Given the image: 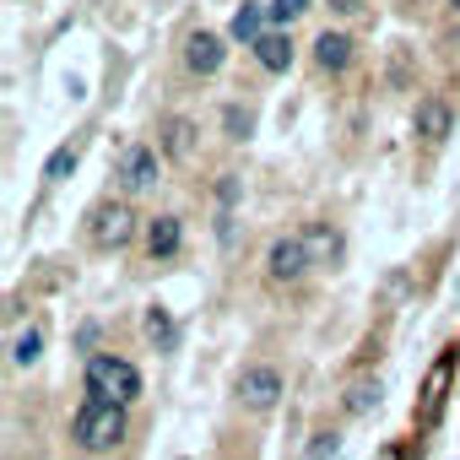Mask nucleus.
<instances>
[{
	"label": "nucleus",
	"mask_w": 460,
	"mask_h": 460,
	"mask_svg": "<svg viewBox=\"0 0 460 460\" xmlns=\"http://www.w3.org/2000/svg\"><path fill=\"white\" fill-rule=\"evenodd\" d=\"M87 395H93V401H114V406L136 401V395H141L136 363H125V358H114V352L87 358Z\"/></svg>",
	"instance_id": "1"
},
{
	"label": "nucleus",
	"mask_w": 460,
	"mask_h": 460,
	"mask_svg": "<svg viewBox=\"0 0 460 460\" xmlns=\"http://www.w3.org/2000/svg\"><path fill=\"white\" fill-rule=\"evenodd\" d=\"M119 438H125V406H114V401H87V406L76 411V444H82V449L103 455V449H114Z\"/></svg>",
	"instance_id": "2"
},
{
	"label": "nucleus",
	"mask_w": 460,
	"mask_h": 460,
	"mask_svg": "<svg viewBox=\"0 0 460 460\" xmlns=\"http://www.w3.org/2000/svg\"><path fill=\"white\" fill-rule=\"evenodd\" d=\"M87 222H93L87 234H93V244H98V250H125V244L136 239V211H130L125 200H103Z\"/></svg>",
	"instance_id": "3"
},
{
	"label": "nucleus",
	"mask_w": 460,
	"mask_h": 460,
	"mask_svg": "<svg viewBox=\"0 0 460 460\" xmlns=\"http://www.w3.org/2000/svg\"><path fill=\"white\" fill-rule=\"evenodd\" d=\"M455 358H460V347H444V352L433 358V368H428V379H422V422H438L444 395H449V379H455Z\"/></svg>",
	"instance_id": "4"
},
{
	"label": "nucleus",
	"mask_w": 460,
	"mask_h": 460,
	"mask_svg": "<svg viewBox=\"0 0 460 460\" xmlns=\"http://www.w3.org/2000/svg\"><path fill=\"white\" fill-rule=\"evenodd\" d=\"M309 266H314V261H309L304 239H277V244H271V255H266V271H271V282H298Z\"/></svg>",
	"instance_id": "5"
},
{
	"label": "nucleus",
	"mask_w": 460,
	"mask_h": 460,
	"mask_svg": "<svg viewBox=\"0 0 460 460\" xmlns=\"http://www.w3.org/2000/svg\"><path fill=\"white\" fill-rule=\"evenodd\" d=\"M222 60H227V44H222V33H190V39H184V66H190L195 76H211V71H222Z\"/></svg>",
	"instance_id": "6"
},
{
	"label": "nucleus",
	"mask_w": 460,
	"mask_h": 460,
	"mask_svg": "<svg viewBox=\"0 0 460 460\" xmlns=\"http://www.w3.org/2000/svg\"><path fill=\"white\" fill-rule=\"evenodd\" d=\"M277 395H282V374L277 368H244L239 374V401L244 406L266 411V406H277Z\"/></svg>",
	"instance_id": "7"
},
{
	"label": "nucleus",
	"mask_w": 460,
	"mask_h": 460,
	"mask_svg": "<svg viewBox=\"0 0 460 460\" xmlns=\"http://www.w3.org/2000/svg\"><path fill=\"white\" fill-rule=\"evenodd\" d=\"M119 179H125V190H130V195L152 190V184H157V152H152V146H130V152H125V163H119Z\"/></svg>",
	"instance_id": "8"
},
{
	"label": "nucleus",
	"mask_w": 460,
	"mask_h": 460,
	"mask_svg": "<svg viewBox=\"0 0 460 460\" xmlns=\"http://www.w3.org/2000/svg\"><path fill=\"white\" fill-rule=\"evenodd\" d=\"M179 244H184V222L179 217H152L146 222V250H152V261L179 255Z\"/></svg>",
	"instance_id": "9"
},
{
	"label": "nucleus",
	"mask_w": 460,
	"mask_h": 460,
	"mask_svg": "<svg viewBox=\"0 0 460 460\" xmlns=\"http://www.w3.org/2000/svg\"><path fill=\"white\" fill-rule=\"evenodd\" d=\"M449 130H455L449 103H444V98H422V103H417V136H422V141H444Z\"/></svg>",
	"instance_id": "10"
},
{
	"label": "nucleus",
	"mask_w": 460,
	"mask_h": 460,
	"mask_svg": "<svg viewBox=\"0 0 460 460\" xmlns=\"http://www.w3.org/2000/svg\"><path fill=\"white\" fill-rule=\"evenodd\" d=\"M195 136H200V130H195V119L173 114V119L163 125V152H168L173 163H190V157H195Z\"/></svg>",
	"instance_id": "11"
},
{
	"label": "nucleus",
	"mask_w": 460,
	"mask_h": 460,
	"mask_svg": "<svg viewBox=\"0 0 460 460\" xmlns=\"http://www.w3.org/2000/svg\"><path fill=\"white\" fill-rule=\"evenodd\" d=\"M266 17H271L266 6L244 0V6L234 12V22H227V39H239V44H261V39H266V33H261V28H266Z\"/></svg>",
	"instance_id": "12"
},
{
	"label": "nucleus",
	"mask_w": 460,
	"mask_h": 460,
	"mask_svg": "<svg viewBox=\"0 0 460 460\" xmlns=\"http://www.w3.org/2000/svg\"><path fill=\"white\" fill-rule=\"evenodd\" d=\"M314 60H320L325 71H347V66H352V39H347V33H320V39H314Z\"/></svg>",
	"instance_id": "13"
},
{
	"label": "nucleus",
	"mask_w": 460,
	"mask_h": 460,
	"mask_svg": "<svg viewBox=\"0 0 460 460\" xmlns=\"http://www.w3.org/2000/svg\"><path fill=\"white\" fill-rule=\"evenodd\" d=\"M255 60H261L266 71H288V66H293V39H288V33H266V39L255 44Z\"/></svg>",
	"instance_id": "14"
},
{
	"label": "nucleus",
	"mask_w": 460,
	"mask_h": 460,
	"mask_svg": "<svg viewBox=\"0 0 460 460\" xmlns=\"http://www.w3.org/2000/svg\"><path fill=\"white\" fill-rule=\"evenodd\" d=\"M304 250H309V261H314V266H331V261L341 255V239L320 222V227H309V234H304Z\"/></svg>",
	"instance_id": "15"
},
{
	"label": "nucleus",
	"mask_w": 460,
	"mask_h": 460,
	"mask_svg": "<svg viewBox=\"0 0 460 460\" xmlns=\"http://www.w3.org/2000/svg\"><path fill=\"white\" fill-rule=\"evenodd\" d=\"M146 336H152L157 347H173V336H179V331H173V320H168V309H157V304L146 309Z\"/></svg>",
	"instance_id": "16"
},
{
	"label": "nucleus",
	"mask_w": 460,
	"mask_h": 460,
	"mask_svg": "<svg viewBox=\"0 0 460 460\" xmlns=\"http://www.w3.org/2000/svg\"><path fill=\"white\" fill-rule=\"evenodd\" d=\"M374 406H379V385H368V379H363V385H352V390H347V411H352V417H363V411H374Z\"/></svg>",
	"instance_id": "17"
},
{
	"label": "nucleus",
	"mask_w": 460,
	"mask_h": 460,
	"mask_svg": "<svg viewBox=\"0 0 460 460\" xmlns=\"http://www.w3.org/2000/svg\"><path fill=\"white\" fill-rule=\"evenodd\" d=\"M71 168H76V146H55V152H49V163H44V179H55V184H60Z\"/></svg>",
	"instance_id": "18"
},
{
	"label": "nucleus",
	"mask_w": 460,
	"mask_h": 460,
	"mask_svg": "<svg viewBox=\"0 0 460 460\" xmlns=\"http://www.w3.org/2000/svg\"><path fill=\"white\" fill-rule=\"evenodd\" d=\"M39 347H44V336H39V331H22V336L12 341V358L28 368V363H39Z\"/></svg>",
	"instance_id": "19"
},
{
	"label": "nucleus",
	"mask_w": 460,
	"mask_h": 460,
	"mask_svg": "<svg viewBox=\"0 0 460 460\" xmlns=\"http://www.w3.org/2000/svg\"><path fill=\"white\" fill-rule=\"evenodd\" d=\"M266 12H271V22H282V28H288V22H298V17L309 12V0H271Z\"/></svg>",
	"instance_id": "20"
},
{
	"label": "nucleus",
	"mask_w": 460,
	"mask_h": 460,
	"mask_svg": "<svg viewBox=\"0 0 460 460\" xmlns=\"http://www.w3.org/2000/svg\"><path fill=\"white\" fill-rule=\"evenodd\" d=\"M336 449H341V438H336V433H314V438H309V449H304V460H331Z\"/></svg>",
	"instance_id": "21"
},
{
	"label": "nucleus",
	"mask_w": 460,
	"mask_h": 460,
	"mask_svg": "<svg viewBox=\"0 0 460 460\" xmlns=\"http://www.w3.org/2000/svg\"><path fill=\"white\" fill-rule=\"evenodd\" d=\"M222 125H227V136H234V141H244V136H250V114H244V109H227V114H222Z\"/></svg>",
	"instance_id": "22"
},
{
	"label": "nucleus",
	"mask_w": 460,
	"mask_h": 460,
	"mask_svg": "<svg viewBox=\"0 0 460 460\" xmlns=\"http://www.w3.org/2000/svg\"><path fill=\"white\" fill-rule=\"evenodd\" d=\"M331 6H336L341 17H358V12H363V0H331Z\"/></svg>",
	"instance_id": "23"
},
{
	"label": "nucleus",
	"mask_w": 460,
	"mask_h": 460,
	"mask_svg": "<svg viewBox=\"0 0 460 460\" xmlns=\"http://www.w3.org/2000/svg\"><path fill=\"white\" fill-rule=\"evenodd\" d=\"M449 6H455V12H460V0H449Z\"/></svg>",
	"instance_id": "24"
}]
</instances>
